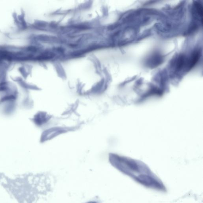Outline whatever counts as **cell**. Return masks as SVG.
Returning a JSON list of instances; mask_svg holds the SVG:
<instances>
[{
  "label": "cell",
  "instance_id": "6da1fadb",
  "mask_svg": "<svg viewBox=\"0 0 203 203\" xmlns=\"http://www.w3.org/2000/svg\"><path fill=\"white\" fill-rule=\"evenodd\" d=\"M49 115L43 112H39L34 116L32 120L36 125L41 126L47 122L49 119Z\"/></svg>",
  "mask_w": 203,
  "mask_h": 203
},
{
  "label": "cell",
  "instance_id": "7a4b0ae2",
  "mask_svg": "<svg viewBox=\"0 0 203 203\" xmlns=\"http://www.w3.org/2000/svg\"><path fill=\"white\" fill-rule=\"evenodd\" d=\"M201 56V53L199 50H196L192 53L190 58L188 59V69L190 70L194 67L198 62Z\"/></svg>",
  "mask_w": 203,
  "mask_h": 203
},
{
  "label": "cell",
  "instance_id": "3957f363",
  "mask_svg": "<svg viewBox=\"0 0 203 203\" xmlns=\"http://www.w3.org/2000/svg\"><path fill=\"white\" fill-rule=\"evenodd\" d=\"M188 64V59L186 58L185 56L180 55L179 56L177 63H176V67L178 70H180L184 67L185 65Z\"/></svg>",
  "mask_w": 203,
  "mask_h": 203
},
{
  "label": "cell",
  "instance_id": "277c9868",
  "mask_svg": "<svg viewBox=\"0 0 203 203\" xmlns=\"http://www.w3.org/2000/svg\"><path fill=\"white\" fill-rule=\"evenodd\" d=\"M194 9L197 15L201 19V23H203V8L201 4L198 2H195L194 3Z\"/></svg>",
  "mask_w": 203,
  "mask_h": 203
},
{
  "label": "cell",
  "instance_id": "5b68a950",
  "mask_svg": "<svg viewBox=\"0 0 203 203\" xmlns=\"http://www.w3.org/2000/svg\"><path fill=\"white\" fill-rule=\"evenodd\" d=\"M161 57L158 55H155L152 57L150 60V64L152 66H156L161 63L162 61Z\"/></svg>",
  "mask_w": 203,
  "mask_h": 203
}]
</instances>
